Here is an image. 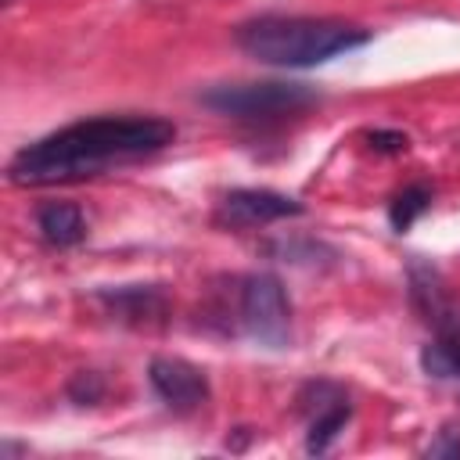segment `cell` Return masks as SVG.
I'll list each match as a JSON object with an SVG mask.
<instances>
[{
	"label": "cell",
	"instance_id": "obj_16",
	"mask_svg": "<svg viewBox=\"0 0 460 460\" xmlns=\"http://www.w3.org/2000/svg\"><path fill=\"white\" fill-rule=\"evenodd\" d=\"M367 140L374 151H385V155H399L410 144L406 133H399V129H374V133H367Z\"/></svg>",
	"mask_w": 460,
	"mask_h": 460
},
{
	"label": "cell",
	"instance_id": "obj_9",
	"mask_svg": "<svg viewBox=\"0 0 460 460\" xmlns=\"http://www.w3.org/2000/svg\"><path fill=\"white\" fill-rule=\"evenodd\" d=\"M36 226H40V234H43V241L54 244V248H72V244H79L83 234H86L83 212H79L75 205H68V201H50V205H43V208L36 212Z\"/></svg>",
	"mask_w": 460,
	"mask_h": 460
},
{
	"label": "cell",
	"instance_id": "obj_2",
	"mask_svg": "<svg viewBox=\"0 0 460 460\" xmlns=\"http://www.w3.org/2000/svg\"><path fill=\"white\" fill-rule=\"evenodd\" d=\"M237 47L277 68H309L323 65L338 54H349L363 43H370V32L359 25H345L334 18H255L237 25L234 32Z\"/></svg>",
	"mask_w": 460,
	"mask_h": 460
},
{
	"label": "cell",
	"instance_id": "obj_11",
	"mask_svg": "<svg viewBox=\"0 0 460 460\" xmlns=\"http://www.w3.org/2000/svg\"><path fill=\"white\" fill-rule=\"evenodd\" d=\"M349 417H352V406H349V399H341V402H334L331 410H323V413L309 417L305 449H309V453H327V449H331V442H334V438L345 431Z\"/></svg>",
	"mask_w": 460,
	"mask_h": 460
},
{
	"label": "cell",
	"instance_id": "obj_15",
	"mask_svg": "<svg viewBox=\"0 0 460 460\" xmlns=\"http://www.w3.org/2000/svg\"><path fill=\"white\" fill-rule=\"evenodd\" d=\"M424 456H460V428H442L431 442H428V449H424Z\"/></svg>",
	"mask_w": 460,
	"mask_h": 460
},
{
	"label": "cell",
	"instance_id": "obj_3",
	"mask_svg": "<svg viewBox=\"0 0 460 460\" xmlns=\"http://www.w3.org/2000/svg\"><path fill=\"white\" fill-rule=\"evenodd\" d=\"M201 104L234 115V119H273V115H295L309 104H316V90L305 83H219L201 93Z\"/></svg>",
	"mask_w": 460,
	"mask_h": 460
},
{
	"label": "cell",
	"instance_id": "obj_5",
	"mask_svg": "<svg viewBox=\"0 0 460 460\" xmlns=\"http://www.w3.org/2000/svg\"><path fill=\"white\" fill-rule=\"evenodd\" d=\"M147 381L172 413H194L208 402V377L187 359L155 356L147 367Z\"/></svg>",
	"mask_w": 460,
	"mask_h": 460
},
{
	"label": "cell",
	"instance_id": "obj_13",
	"mask_svg": "<svg viewBox=\"0 0 460 460\" xmlns=\"http://www.w3.org/2000/svg\"><path fill=\"white\" fill-rule=\"evenodd\" d=\"M341 399H349L334 381H309L302 392H298V413L309 420V417H316V413H323V410H331L334 402H341Z\"/></svg>",
	"mask_w": 460,
	"mask_h": 460
},
{
	"label": "cell",
	"instance_id": "obj_1",
	"mask_svg": "<svg viewBox=\"0 0 460 460\" xmlns=\"http://www.w3.org/2000/svg\"><path fill=\"white\" fill-rule=\"evenodd\" d=\"M176 140V126L158 115H101L72 122L58 133L40 137L36 144L22 147L7 176L22 187H50L97 176L111 165L147 158Z\"/></svg>",
	"mask_w": 460,
	"mask_h": 460
},
{
	"label": "cell",
	"instance_id": "obj_14",
	"mask_svg": "<svg viewBox=\"0 0 460 460\" xmlns=\"http://www.w3.org/2000/svg\"><path fill=\"white\" fill-rule=\"evenodd\" d=\"M65 395H68L75 406H93V402L104 399V377H101L97 370H79V374L68 377Z\"/></svg>",
	"mask_w": 460,
	"mask_h": 460
},
{
	"label": "cell",
	"instance_id": "obj_7",
	"mask_svg": "<svg viewBox=\"0 0 460 460\" xmlns=\"http://www.w3.org/2000/svg\"><path fill=\"white\" fill-rule=\"evenodd\" d=\"M302 212H305V205L288 198V194L262 190V187H241V190H230L223 198L219 219H226L230 226H266V223L302 216Z\"/></svg>",
	"mask_w": 460,
	"mask_h": 460
},
{
	"label": "cell",
	"instance_id": "obj_10",
	"mask_svg": "<svg viewBox=\"0 0 460 460\" xmlns=\"http://www.w3.org/2000/svg\"><path fill=\"white\" fill-rule=\"evenodd\" d=\"M420 367L428 377L460 381V327L435 334V341H428L420 349Z\"/></svg>",
	"mask_w": 460,
	"mask_h": 460
},
{
	"label": "cell",
	"instance_id": "obj_6",
	"mask_svg": "<svg viewBox=\"0 0 460 460\" xmlns=\"http://www.w3.org/2000/svg\"><path fill=\"white\" fill-rule=\"evenodd\" d=\"M97 302L104 305V313L126 327H165L169 320V295L158 284H122V288H101Z\"/></svg>",
	"mask_w": 460,
	"mask_h": 460
},
{
	"label": "cell",
	"instance_id": "obj_12",
	"mask_svg": "<svg viewBox=\"0 0 460 460\" xmlns=\"http://www.w3.org/2000/svg\"><path fill=\"white\" fill-rule=\"evenodd\" d=\"M431 205V190L424 187V183H413V187H406V190H399L395 198H392V205H388V223H392V230H410L413 226V219L424 212Z\"/></svg>",
	"mask_w": 460,
	"mask_h": 460
},
{
	"label": "cell",
	"instance_id": "obj_4",
	"mask_svg": "<svg viewBox=\"0 0 460 460\" xmlns=\"http://www.w3.org/2000/svg\"><path fill=\"white\" fill-rule=\"evenodd\" d=\"M241 323L266 349H284L291 341V305L273 273H252L241 280Z\"/></svg>",
	"mask_w": 460,
	"mask_h": 460
},
{
	"label": "cell",
	"instance_id": "obj_8",
	"mask_svg": "<svg viewBox=\"0 0 460 460\" xmlns=\"http://www.w3.org/2000/svg\"><path fill=\"white\" fill-rule=\"evenodd\" d=\"M406 284H410V302H413L417 316H420L435 334L460 327V309L453 305V298H449L442 277H438L428 262L413 259L410 270H406Z\"/></svg>",
	"mask_w": 460,
	"mask_h": 460
}]
</instances>
